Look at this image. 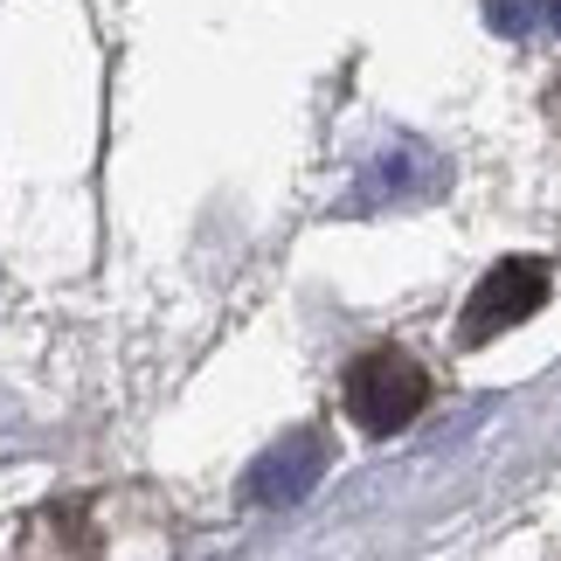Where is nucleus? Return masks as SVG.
Instances as JSON below:
<instances>
[{
	"label": "nucleus",
	"instance_id": "nucleus-5",
	"mask_svg": "<svg viewBox=\"0 0 561 561\" xmlns=\"http://www.w3.org/2000/svg\"><path fill=\"white\" fill-rule=\"evenodd\" d=\"M485 21L500 35H561V0H485Z\"/></svg>",
	"mask_w": 561,
	"mask_h": 561
},
{
	"label": "nucleus",
	"instance_id": "nucleus-4",
	"mask_svg": "<svg viewBox=\"0 0 561 561\" xmlns=\"http://www.w3.org/2000/svg\"><path fill=\"white\" fill-rule=\"evenodd\" d=\"M444 187H450V167H444L437 146L388 139V146H375V153L360 160L347 208H409V202H437Z\"/></svg>",
	"mask_w": 561,
	"mask_h": 561
},
{
	"label": "nucleus",
	"instance_id": "nucleus-1",
	"mask_svg": "<svg viewBox=\"0 0 561 561\" xmlns=\"http://www.w3.org/2000/svg\"><path fill=\"white\" fill-rule=\"evenodd\" d=\"M340 396H347V416L368 430V437H396L430 402V375L402 347H375V354L347 360V388H340Z\"/></svg>",
	"mask_w": 561,
	"mask_h": 561
},
{
	"label": "nucleus",
	"instance_id": "nucleus-3",
	"mask_svg": "<svg viewBox=\"0 0 561 561\" xmlns=\"http://www.w3.org/2000/svg\"><path fill=\"white\" fill-rule=\"evenodd\" d=\"M327 465H333V437L319 423H306V430H285L271 450H256L236 492H243V506H256V513H285L298 500H312L319 479H327Z\"/></svg>",
	"mask_w": 561,
	"mask_h": 561
},
{
	"label": "nucleus",
	"instance_id": "nucleus-2",
	"mask_svg": "<svg viewBox=\"0 0 561 561\" xmlns=\"http://www.w3.org/2000/svg\"><path fill=\"white\" fill-rule=\"evenodd\" d=\"M548 291H554L548 256H500V264L471 285L465 312H458V347H485V340L527 327V319L548 306Z\"/></svg>",
	"mask_w": 561,
	"mask_h": 561
}]
</instances>
